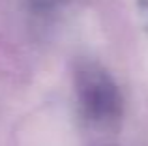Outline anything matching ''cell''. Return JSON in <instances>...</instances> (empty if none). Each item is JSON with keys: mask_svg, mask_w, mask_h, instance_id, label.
I'll return each instance as SVG.
<instances>
[{"mask_svg": "<svg viewBox=\"0 0 148 146\" xmlns=\"http://www.w3.org/2000/svg\"><path fill=\"white\" fill-rule=\"evenodd\" d=\"M81 98L86 105L88 113L98 118L114 116L120 111V96L114 84L99 71H84L79 79Z\"/></svg>", "mask_w": 148, "mask_h": 146, "instance_id": "obj_1", "label": "cell"}]
</instances>
